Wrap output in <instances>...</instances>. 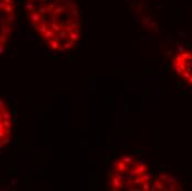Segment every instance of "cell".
Listing matches in <instances>:
<instances>
[{
    "instance_id": "cell-1",
    "label": "cell",
    "mask_w": 192,
    "mask_h": 191,
    "mask_svg": "<svg viewBox=\"0 0 192 191\" xmlns=\"http://www.w3.org/2000/svg\"><path fill=\"white\" fill-rule=\"evenodd\" d=\"M29 23L54 52L73 50L81 39L82 19L76 0H24Z\"/></svg>"
},
{
    "instance_id": "cell-2",
    "label": "cell",
    "mask_w": 192,
    "mask_h": 191,
    "mask_svg": "<svg viewBox=\"0 0 192 191\" xmlns=\"http://www.w3.org/2000/svg\"><path fill=\"white\" fill-rule=\"evenodd\" d=\"M151 183L148 165L135 156L116 158L108 173V189L112 191H149Z\"/></svg>"
},
{
    "instance_id": "cell-3",
    "label": "cell",
    "mask_w": 192,
    "mask_h": 191,
    "mask_svg": "<svg viewBox=\"0 0 192 191\" xmlns=\"http://www.w3.org/2000/svg\"><path fill=\"white\" fill-rule=\"evenodd\" d=\"M17 11L14 0H0V53H3L16 24Z\"/></svg>"
},
{
    "instance_id": "cell-4",
    "label": "cell",
    "mask_w": 192,
    "mask_h": 191,
    "mask_svg": "<svg viewBox=\"0 0 192 191\" xmlns=\"http://www.w3.org/2000/svg\"><path fill=\"white\" fill-rule=\"evenodd\" d=\"M172 68L180 78L192 86V50H181L172 59Z\"/></svg>"
},
{
    "instance_id": "cell-5",
    "label": "cell",
    "mask_w": 192,
    "mask_h": 191,
    "mask_svg": "<svg viewBox=\"0 0 192 191\" xmlns=\"http://www.w3.org/2000/svg\"><path fill=\"white\" fill-rule=\"evenodd\" d=\"M13 119L11 110L3 98L0 99V147L4 148L12 136Z\"/></svg>"
},
{
    "instance_id": "cell-6",
    "label": "cell",
    "mask_w": 192,
    "mask_h": 191,
    "mask_svg": "<svg viewBox=\"0 0 192 191\" xmlns=\"http://www.w3.org/2000/svg\"><path fill=\"white\" fill-rule=\"evenodd\" d=\"M181 189L182 187L177 178L166 172L157 175L151 183L152 191H178Z\"/></svg>"
}]
</instances>
